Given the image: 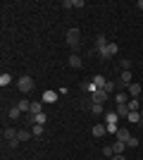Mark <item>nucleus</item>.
<instances>
[{"mask_svg":"<svg viewBox=\"0 0 143 160\" xmlns=\"http://www.w3.org/2000/svg\"><path fill=\"white\" fill-rule=\"evenodd\" d=\"M117 122H119V115H117L115 110L105 115V127H107V134H117V132H119V124H117Z\"/></svg>","mask_w":143,"mask_h":160,"instance_id":"obj_1","label":"nucleus"},{"mask_svg":"<svg viewBox=\"0 0 143 160\" xmlns=\"http://www.w3.org/2000/svg\"><path fill=\"white\" fill-rule=\"evenodd\" d=\"M31 136H34V134H31V129H19V134H17V141H29Z\"/></svg>","mask_w":143,"mask_h":160,"instance_id":"obj_14","label":"nucleus"},{"mask_svg":"<svg viewBox=\"0 0 143 160\" xmlns=\"http://www.w3.org/2000/svg\"><path fill=\"white\" fill-rule=\"evenodd\" d=\"M95 46H98V50H102V48L107 46V38H105V36H102V33H100V36L95 38Z\"/></svg>","mask_w":143,"mask_h":160,"instance_id":"obj_22","label":"nucleus"},{"mask_svg":"<svg viewBox=\"0 0 143 160\" xmlns=\"http://www.w3.org/2000/svg\"><path fill=\"white\" fill-rule=\"evenodd\" d=\"M117 50H119V46H117V43H107V46L102 48V50H98V53H100V58L110 60V58H115V55H117Z\"/></svg>","mask_w":143,"mask_h":160,"instance_id":"obj_4","label":"nucleus"},{"mask_svg":"<svg viewBox=\"0 0 143 160\" xmlns=\"http://www.w3.org/2000/svg\"><path fill=\"white\" fill-rule=\"evenodd\" d=\"M31 115H38V112H43V105L41 103H31V110H29Z\"/></svg>","mask_w":143,"mask_h":160,"instance_id":"obj_25","label":"nucleus"},{"mask_svg":"<svg viewBox=\"0 0 143 160\" xmlns=\"http://www.w3.org/2000/svg\"><path fill=\"white\" fill-rule=\"evenodd\" d=\"M17 86H19V91L21 93H29V91H34V79L29 77V74H24V77H19V81H17Z\"/></svg>","mask_w":143,"mask_h":160,"instance_id":"obj_2","label":"nucleus"},{"mask_svg":"<svg viewBox=\"0 0 143 160\" xmlns=\"http://www.w3.org/2000/svg\"><path fill=\"white\" fill-rule=\"evenodd\" d=\"M91 112L93 115H102L105 112V105H102V103H91Z\"/></svg>","mask_w":143,"mask_h":160,"instance_id":"obj_17","label":"nucleus"},{"mask_svg":"<svg viewBox=\"0 0 143 160\" xmlns=\"http://www.w3.org/2000/svg\"><path fill=\"white\" fill-rule=\"evenodd\" d=\"M141 84H129V96L131 98H138V96H141Z\"/></svg>","mask_w":143,"mask_h":160,"instance_id":"obj_11","label":"nucleus"},{"mask_svg":"<svg viewBox=\"0 0 143 160\" xmlns=\"http://www.w3.org/2000/svg\"><path fill=\"white\" fill-rule=\"evenodd\" d=\"M138 112H141V120H143V108H141V110H138Z\"/></svg>","mask_w":143,"mask_h":160,"instance_id":"obj_35","label":"nucleus"},{"mask_svg":"<svg viewBox=\"0 0 143 160\" xmlns=\"http://www.w3.org/2000/svg\"><path fill=\"white\" fill-rule=\"evenodd\" d=\"M83 88H86V91H88V93H93V91H98V88L93 86V81H88V84H83Z\"/></svg>","mask_w":143,"mask_h":160,"instance_id":"obj_32","label":"nucleus"},{"mask_svg":"<svg viewBox=\"0 0 143 160\" xmlns=\"http://www.w3.org/2000/svg\"><path fill=\"white\" fill-rule=\"evenodd\" d=\"M115 112L119 115V117H129V112H131V110H129V103H122V105H117V108H115Z\"/></svg>","mask_w":143,"mask_h":160,"instance_id":"obj_9","label":"nucleus"},{"mask_svg":"<svg viewBox=\"0 0 143 160\" xmlns=\"http://www.w3.org/2000/svg\"><path fill=\"white\" fill-rule=\"evenodd\" d=\"M69 67H81V58H79L76 53L69 55Z\"/></svg>","mask_w":143,"mask_h":160,"instance_id":"obj_19","label":"nucleus"},{"mask_svg":"<svg viewBox=\"0 0 143 160\" xmlns=\"http://www.w3.org/2000/svg\"><path fill=\"white\" fill-rule=\"evenodd\" d=\"M17 108H19L21 112H29V110H31V103H29V100H19V103H17Z\"/></svg>","mask_w":143,"mask_h":160,"instance_id":"obj_23","label":"nucleus"},{"mask_svg":"<svg viewBox=\"0 0 143 160\" xmlns=\"http://www.w3.org/2000/svg\"><path fill=\"white\" fill-rule=\"evenodd\" d=\"M67 43L72 48H76L79 43H81V31H79V29H69L67 31Z\"/></svg>","mask_w":143,"mask_h":160,"instance_id":"obj_3","label":"nucleus"},{"mask_svg":"<svg viewBox=\"0 0 143 160\" xmlns=\"http://www.w3.org/2000/svg\"><path fill=\"white\" fill-rule=\"evenodd\" d=\"M110 96L105 93V88H98V91H93V93H91V103H102V105H105V100H107Z\"/></svg>","mask_w":143,"mask_h":160,"instance_id":"obj_5","label":"nucleus"},{"mask_svg":"<svg viewBox=\"0 0 143 160\" xmlns=\"http://www.w3.org/2000/svg\"><path fill=\"white\" fill-rule=\"evenodd\" d=\"M126 120L131 122V124H138V127H143V120H141V112H129V117Z\"/></svg>","mask_w":143,"mask_h":160,"instance_id":"obj_13","label":"nucleus"},{"mask_svg":"<svg viewBox=\"0 0 143 160\" xmlns=\"http://www.w3.org/2000/svg\"><path fill=\"white\" fill-rule=\"evenodd\" d=\"M91 81H93V86H95V88H105V84H107V79H105V77H100V74H95Z\"/></svg>","mask_w":143,"mask_h":160,"instance_id":"obj_10","label":"nucleus"},{"mask_svg":"<svg viewBox=\"0 0 143 160\" xmlns=\"http://www.w3.org/2000/svg\"><path fill=\"white\" fill-rule=\"evenodd\" d=\"M31 134H34V136H41L43 134V124H34V127H31Z\"/></svg>","mask_w":143,"mask_h":160,"instance_id":"obj_29","label":"nucleus"},{"mask_svg":"<svg viewBox=\"0 0 143 160\" xmlns=\"http://www.w3.org/2000/svg\"><path fill=\"white\" fill-rule=\"evenodd\" d=\"M105 134H107V127H105V124H95V127H93V136H98V139H102Z\"/></svg>","mask_w":143,"mask_h":160,"instance_id":"obj_12","label":"nucleus"},{"mask_svg":"<svg viewBox=\"0 0 143 160\" xmlns=\"http://www.w3.org/2000/svg\"><path fill=\"white\" fill-rule=\"evenodd\" d=\"M112 148H115V155H122L124 151H126V143H124V141H115Z\"/></svg>","mask_w":143,"mask_h":160,"instance_id":"obj_15","label":"nucleus"},{"mask_svg":"<svg viewBox=\"0 0 143 160\" xmlns=\"http://www.w3.org/2000/svg\"><path fill=\"white\" fill-rule=\"evenodd\" d=\"M119 67H122V72H126V69H131V60H122V62H119Z\"/></svg>","mask_w":143,"mask_h":160,"instance_id":"obj_30","label":"nucleus"},{"mask_svg":"<svg viewBox=\"0 0 143 160\" xmlns=\"http://www.w3.org/2000/svg\"><path fill=\"white\" fill-rule=\"evenodd\" d=\"M62 7H83V0H64Z\"/></svg>","mask_w":143,"mask_h":160,"instance_id":"obj_18","label":"nucleus"},{"mask_svg":"<svg viewBox=\"0 0 143 160\" xmlns=\"http://www.w3.org/2000/svg\"><path fill=\"white\" fill-rule=\"evenodd\" d=\"M129 110H131V112H138V110H141V103H138V98H131V100H129Z\"/></svg>","mask_w":143,"mask_h":160,"instance_id":"obj_20","label":"nucleus"},{"mask_svg":"<svg viewBox=\"0 0 143 160\" xmlns=\"http://www.w3.org/2000/svg\"><path fill=\"white\" fill-rule=\"evenodd\" d=\"M110 160H126V158H124V155H112Z\"/></svg>","mask_w":143,"mask_h":160,"instance_id":"obj_33","label":"nucleus"},{"mask_svg":"<svg viewBox=\"0 0 143 160\" xmlns=\"http://www.w3.org/2000/svg\"><path fill=\"white\" fill-rule=\"evenodd\" d=\"M102 155H105V158H112V155H115V148L112 146H102Z\"/></svg>","mask_w":143,"mask_h":160,"instance_id":"obj_28","label":"nucleus"},{"mask_svg":"<svg viewBox=\"0 0 143 160\" xmlns=\"http://www.w3.org/2000/svg\"><path fill=\"white\" fill-rule=\"evenodd\" d=\"M7 115H10V120H19L21 110H19V108H17V105H14V108H10V112H7Z\"/></svg>","mask_w":143,"mask_h":160,"instance_id":"obj_21","label":"nucleus"},{"mask_svg":"<svg viewBox=\"0 0 143 160\" xmlns=\"http://www.w3.org/2000/svg\"><path fill=\"white\" fill-rule=\"evenodd\" d=\"M17 134H19V129H14V127H5L2 129V136H5L7 141H17Z\"/></svg>","mask_w":143,"mask_h":160,"instance_id":"obj_6","label":"nucleus"},{"mask_svg":"<svg viewBox=\"0 0 143 160\" xmlns=\"http://www.w3.org/2000/svg\"><path fill=\"white\" fill-rule=\"evenodd\" d=\"M126 146H129V148H136L138 146V139H136V136H131V139L126 141Z\"/></svg>","mask_w":143,"mask_h":160,"instance_id":"obj_31","label":"nucleus"},{"mask_svg":"<svg viewBox=\"0 0 143 160\" xmlns=\"http://www.w3.org/2000/svg\"><path fill=\"white\" fill-rule=\"evenodd\" d=\"M115 86H117L115 81H107V84H105V93H107V96H112V93H115Z\"/></svg>","mask_w":143,"mask_h":160,"instance_id":"obj_27","label":"nucleus"},{"mask_svg":"<svg viewBox=\"0 0 143 160\" xmlns=\"http://www.w3.org/2000/svg\"><path fill=\"white\" fill-rule=\"evenodd\" d=\"M34 124H45V112H38V115H34Z\"/></svg>","mask_w":143,"mask_h":160,"instance_id":"obj_26","label":"nucleus"},{"mask_svg":"<svg viewBox=\"0 0 143 160\" xmlns=\"http://www.w3.org/2000/svg\"><path fill=\"white\" fill-rule=\"evenodd\" d=\"M115 136H117V141H124V143H126V141L131 139V132H129V129H124V127H119V132H117Z\"/></svg>","mask_w":143,"mask_h":160,"instance_id":"obj_8","label":"nucleus"},{"mask_svg":"<svg viewBox=\"0 0 143 160\" xmlns=\"http://www.w3.org/2000/svg\"><path fill=\"white\" fill-rule=\"evenodd\" d=\"M57 91H45V93H43V100H45V103H55V100H57Z\"/></svg>","mask_w":143,"mask_h":160,"instance_id":"obj_16","label":"nucleus"},{"mask_svg":"<svg viewBox=\"0 0 143 160\" xmlns=\"http://www.w3.org/2000/svg\"><path fill=\"white\" fill-rule=\"evenodd\" d=\"M115 100H117V105H122V103H129L131 96L126 93V91H117V93H115Z\"/></svg>","mask_w":143,"mask_h":160,"instance_id":"obj_7","label":"nucleus"},{"mask_svg":"<svg viewBox=\"0 0 143 160\" xmlns=\"http://www.w3.org/2000/svg\"><path fill=\"white\" fill-rule=\"evenodd\" d=\"M136 5H138V7H141V10H143V0H138V2H136Z\"/></svg>","mask_w":143,"mask_h":160,"instance_id":"obj_34","label":"nucleus"},{"mask_svg":"<svg viewBox=\"0 0 143 160\" xmlns=\"http://www.w3.org/2000/svg\"><path fill=\"white\" fill-rule=\"evenodd\" d=\"M10 81H12V77H10L7 72H2V74H0V86H7Z\"/></svg>","mask_w":143,"mask_h":160,"instance_id":"obj_24","label":"nucleus"}]
</instances>
